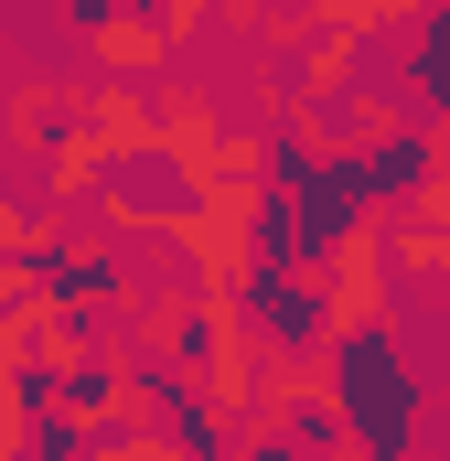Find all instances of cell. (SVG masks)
<instances>
[{"label": "cell", "mask_w": 450, "mask_h": 461, "mask_svg": "<svg viewBox=\"0 0 450 461\" xmlns=\"http://www.w3.org/2000/svg\"><path fill=\"white\" fill-rule=\"evenodd\" d=\"M343 375H354V408H364V440L397 461V440H408V375H386V354H375V333H354V354H343Z\"/></svg>", "instance_id": "6da1fadb"}]
</instances>
